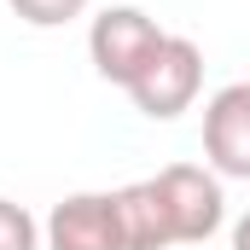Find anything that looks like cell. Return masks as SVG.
I'll return each instance as SVG.
<instances>
[{
    "mask_svg": "<svg viewBox=\"0 0 250 250\" xmlns=\"http://www.w3.org/2000/svg\"><path fill=\"white\" fill-rule=\"evenodd\" d=\"M140 117L151 123H175L181 111H192V99L204 93V47L192 35H163V47L146 59V70L123 87Z\"/></svg>",
    "mask_w": 250,
    "mask_h": 250,
    "instance_id": "1",
    "label": "cell"
},
{
    "mask_svg": "<svg viewBox=\"0 0 250 250\" xmlns=\"http://www.w3.org/2000/svg\"><path fill=\"white\" fill-rule=\"evenodd\" d=\"M151 187L169 209V233H175V250L209 245L227 221V192H221V175L215 169H198V163H169L151 175Z\"/></svg>",
    "mask_w": 250,
    "mask_h": 250,
    "instance_id": "2",
    "label": "cell"
},
{
    "mask_svg": "<svg viewBox=\"0 0 250 250\" xmlns=\"http://www.w3.org/2000/svg\"><path fill=\"white\" fill-rule=\"evenodd\" d=\"M163 23L151 18V12H140V6H105L93 23H87V59H93V70L105 76V82H117V87H128L140 70H146V59L163 47Z\"/></svg>",
    "mask_w": 250,
    "mask_h": 250,
    "instance_id": "3",
    "label": "cell"
},
{
    "mask_svg": "<svg viewBox=\"0 0 250 250\" xmlns=\"http://www.w3.org/2000/svg\"><path fill=\"white\" fill-rule=\"evenodd\" d=\"M41 239H47V250H128L117 192H70V198H59L53 215L41 221Z\"/></svg>",
    "mask_w": 250,
    "mask_h": 250,
    "instance_id": "4",
    "label": "cell"
},
{
    "mask_svg": "<svg viewBox=\"0 0 250 250\" xmlns=\"http://www.w3.org/2000/svg\"><path fill=\"white\" fill-rule=\"evenodd\" d=\"M204 163L221 181H250V82H227L204 105Z\"/></svg>",
    "mask_w": 250,
    "mask_h": 250,
    "instance_id": "5",
    "label": "cell"
},
{
    "mask_svg": "<svg viewBox=\"0 0 250 250\" xmlns=\"http://www.w3.org/2000/svg\"><path fill=\"white\" fill-rule=\"evenodd\" d=\"M117 209H123V245L128 250H175V233H169V209L151 181H128L117 187Z\"/></svg>",
    "mask_w": 250,
    "mask_h": 250,
    "instance_id": "6",
    "label": "cell"
},
{
    "mask_svg": "<svg viewBox=\"0 0 250 250\" xmlns=\"http://www.w3.org/2000/svg\"><path fill=\"white\" fill-rule=\"evenodd\" d=\"M29 29H64V23H76L82 12H87V0H6Z\"/></svg>",
    "mask_w": 250,
    "mask_h": 250,
    "instance_id": "7",
    "label": "cell"
},
{
    "mask_svg": "<svg viewBox=\"0 0 250 250\" xmlns=\"http://www.w3.org/2000/svg\"><path fill=\"white\" fill-rule=\"evenodd\" d=\"M41 221L23 209V204H12V198H0V250H41Z\"/></svg>",
    "mask_w": 250,
    "mask_h": 250,
    "instance_id": "8",
    "label": "cell"
},
{
    "mask_svg": "<svg viewBox=\"0 0 250 250\" xmlns=\"http://www.w3.org/2000/svg\"><path fill=\"white\" fill-rule=\"evenodd\" d=\"M233 250H250V209L233 221Z\"/></svg>",
    "mask_w": 250,
    "mask_h": 250,
    "instance_id": "9",
    "label": "cell"
}]
</instances>
